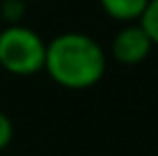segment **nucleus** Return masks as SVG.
I'll list each match as a JSON object with an SVG mask.
<instances>
[{"label":"nucleus","mask_w":158,"mask_h":156,"mask_svg":"<svg viewBox=\"0 0 158 156\" xmlns=\"http://www.w3.org/2000/svg\"><path fill=\"white\" fill-rule=\"evenodd\" d=\"M106 67V51L85 32H62L46 41L44 71L60 87L89 90L103 78Z\"/></svg>","instance_id":"nucleus-1"},{"label":"nucleus","mask_w":158,"mask_h":156,"mask_svg":"<svg viewBox=\"0 0 158 156\" xmlns=\"http://www.w3.org/2000/svg\"><path fill=\"white\" fill-rule=\"evenodd\" d=\"M12 138H14V124H12L7 112L0 110V152H2L5 147H9Z\"/></svg>","instance_id":"nucleus-6"},{"label":"nucleus","mask_w":158,"mask_h":156,"mask_svg":"<svg viewBox=\"0 0 158 156\" xmlns=\"http://www.w3.org/2000/svg\"><path fill=\"white\" fill-rule=\"evenodd\" d=\"M46 41L28 25H7L0 32V67L12 76H35L44 71Z\"/></svg>","instance_id":"nucleus-2"},{"label":"nucleus","mask_w":158,"mask_h":156,"mask_svg":"<svg viewBox=\"0 0 158 156\" xmlns=\"http://www.w3.org/2000/svg\"><path fill=\"white\" fill-rule=\"evenodd\" d=\"M99 2L110 19L122 21V23H133L142 16L149 0H99Z\"/></svg>","instance_id":"nucleus-4"},{"label":"nucleus","mask_w":158,"mask_h":156,"mask_svg":"<svg viewBox=\"0 0 158 156\" xmlns=\"http://www.w3.org/2000/svg\"><path fill=\"white\" fill-rule=\"evenodd\" d=\"M151 48V39L147 37V32L142 30V25L138 23V21H133V23H126L122 30L115 35V39H112V57L124 64V67H135V64L144 62L147 57H149Z\"/></svg>","instance_id":"nucleus-3"},{"label":"nucleus","mask_w":158,"mask_h":156,"mask_svg":"<svg viewBox=\"0 0 158 156\" xmlns=\"http://www.w3.org/2000/svg\"><path fill=\"white\" fill-rule=\"evenodd\" d=\"M138 23L142 25L147 37L151 39V44L158 46V0H149L144 7L142 16L138 19Z\"/></svg>","instance_id":"nucleus-5"}]
</instances>
